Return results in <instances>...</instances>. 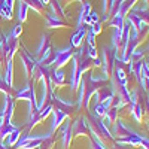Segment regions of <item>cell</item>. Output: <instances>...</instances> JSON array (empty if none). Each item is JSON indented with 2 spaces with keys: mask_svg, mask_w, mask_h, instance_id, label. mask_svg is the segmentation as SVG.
<instances>
[{
  "mask_svg": "<svg viewBox=\"0 0 149 149\" xmlns=\"http://www.w3.org/2000/svg\"><path fill=\"white\" fill-rule=\"evenodd\" d=\"M49 134H52V133H49ZM49 134H21V137L18 139V142L15 143L14 148L17 149H34V148H39L42 145V142L48 137Z\"/></svg>",
  "mask_w": 149,
  "mask_h": 149,
  "instance_id": "obj_1",
  "label": "cell"
},
{
  "mask_svg": "<svg viewBox=\"0 0 149 149\" xmlns=\"http://www.w3.org/2000/svg\"><path fill=\"white\" fill-rule=\"evenodd\" d=\"M116 52L110 48V45H104L102 49V72L106 78H109L112 72L115 69V60H116Z\"/></svg>",
  "mask_w": 149,
  "mask_h": 149,
  "instance_id": "obj_2",
  "label": "cell"
},
{
  "mask_svg": "<svg viewBox=\"0 0 149 149\" xmlns=\"http://www.w3.org/2000/svg\"><path fill=\"white\" fill-rule=\"evenodd\" d=\"M73 46L69 45L67 48L61 49V51H55V60H54V64H52V70H58L61 69L66 63H69V60L73 58Z\"/></svg>",
  "mask_w": 149,
  "mask_h": 149,
  "instance_id": "obj_3",
  "label": "cell"
},
{
  "mask_svg": "<svg viewBox=\"0 0 149 149\" xmlns=\"http://www.w3.org/2000/svg\"><path fill=\"white\" fill-rule=\"evenodd\" d=\"M112 136L118 140V139H124V137H127V136H130L133 133V130H130L127 125H125V122H122L121 119H116L113 122V127H112Z\"/></svg>",
  "mask_w": 149,
  "mask_h": 149,
  "instance_id": "obj_4",
  "label": "cell"
},
{
  "mask_svg": "<svg viewBox=\"0 0 149 149\" xmlns=\"http://www.w3.org/2000/svg\"><path fill=\"white\" fill-rule=\"evenodd\" d=\"M90 133V122L86 121V118L81 116L72 124V134L73 136H85Z\"/></svg>",
  "mask_w": 149,
  "mask_h": 149,
  "instance_id": "obj_5",
  "label": "cell"
},
{
  "mask_svg": "<svg viewBox=\"0 0 149 149\" xmlns=\"http://www.w3.org/2000/svg\"><path fill=\"white\" fill-rule=\"evenodd\" d=\"M52 125H51V133H55L57 131V128L63 124L66 119H67V112H64V110H61V109H54L52 110Z\"/></svg>",
  "mask_w": 149,
  "mask_h": 149,
  "instance_id": "obj_6",
  "label": "cell"
},
{
  "mask_svg": "<svg viewBox=\"0 0 149 149\" xmlns=\"http://www.w3.org/2000/svg\"><path fill=\"white\" fill-rule=\"evenodd\" d=\"M60 137H61V142H63V148L67 149L70 146V142H72V137H73V134H72V124L70 121H67L63 127H61V131H60Z\"/></svg>",
  "mask_w": 149,
  "mask_h": 149,
  "instance_id": "obj_7",
  "label": "cell"
},
{
  "mask_svg": "<svg viewBox=\"0 0 149 149\" xmlns=\"http://www.w3.org/2000/svg\"><path fill=\"white\" fill-rule=\"evenodd\" d=\"M86 29L88 27H81V29H76V31L73 33L72 39H70V45L73 48H79L84 45V40H85V36H86Z\"/></svg>",
  "mask_w": 149,
  "mask_h": 149,
  "instance_id": "obj_8",
  "label": "cell"
},
{
  "mask_svg": "<svg viewBox=\"0 0 149 149\" xmlns=\"http://www.w3.org/2000/svg\"><path fill=\"white\" fill-rule=\"evenodd\" d=\"M45 26L51 27V29H54V27H66V22L61 18L55 17L52 12H45Z\"/></svg>",
  "mask_w": 149,
  "mask_h": 149,
  "instance_id": "obj_9",
  "label": "cell"
},
{
  "mask_svg": "<svg viewBox=\"0 0 149 149\" xmlns=\"http://www.w3.org/2000/svg\"><path fill=\"white\" fill-rule=\"evenodd\" d=\"M91 12V5L88 2H84L82 6H81V10H79V15H78V21H76V29H81V27H85L84 26V21L85 18L88 17V14Z\"/></svg>",
  "mask_w": 149,
  "mask_h": 149,
  "instance_id": "obj_10",
  "label": "cell"
},
{
  "mask_svg": "<svg viewBox=\"0 0 149 149\" xmlns=\"http://www.w3.org/2000/svg\"><path fill=\"white\" fill-rule=\"evenodd\" d=\"M5 82L10 86H14V61H12V58L6 60V72H5Z\"/></svg>",
  "mask_w": 149,
  "mask_h": 149,
  "instance_id": "obj_11",
  "label": "cell"
},
{
  "mask_svg": "<svg viewBox=\"0 0 149 149\" xmlns=\"http://www.w3.org/2000/svg\"><path fill=\"white\" fill-rule=\"evenodd\" d=\"M64 79H66V74H64V72L61 70V69L51 72V82H52L54 85L63 86V85H64Z\"/></svg>",
  "mask_w": 149,
  "mask_h": 149,
  "instance_id": "obj_12",
  "label": "cell"
},
{
  "mask_svg": "<svg viewBox=\"0 0 149 149\" xmlns=\"http://www.w3.org/2000/svg\"><path fill=\"white\" fill-rule=\"evenodd\" d=\"M19 137H21V130H19V128H15V130L12 131L8 137L3 140V143H5L6 146H15V143L18 142Z\"/></svg>",
  "mask_w": 149,
  "mask_h": 149,
  "instance_id": "obj_13",
  "label": "cell"
},
{
  "mask_svg": "<svg viewBox=\"0 0 149 149\" xmlns=\"http://www.w3.org/2000/svg\"><path fill=\"white\" fill-rule=\"evenodd\" d=\"M29 6L26 5V3H24L22 2V0H18V21L19 22H24V21H26L27 19V12H29Z\"/></svg>",
  "mask_w": 149,
  "mask_h": 149,
  "instance_id": "obj_14",
  "label": "cell"
},
{
  "mask_svg": "<svg viewBox=\"0 0 149 149\" xmlns=\"http://www.w3.org/2000/svg\"><path fill=\"white\" fill-rule=\"evenodd\" d=\"M130 112H131V115H133V118L136 119V121H142V118H143V104L139 102V103H136L134 106H131L130 107Z\"/></svg>",
  "mask_w": 149,
  "mask_h": 149,
  "instance_id": "obj_15",
  "label": "cell"
},
{
  "mask_svg": "<svg viewBox=\"0 0 149 149\" xmlns=\"http://www.w3.org/2000/svg\"><path fill=\"white\" fill-rule=\"evenodd\" d=\"M49 5H51L52 14H54L55 17H58V18L63 19V17H64V9H63V6L60 5L58 0H49Z\"/></svg>",
  "mask_w": 149,
  "mask_h": 149,
  "instance_id": "obj_16",
  "label": "cell"
},
{
  "mask_svg": "<svg viewBox=\"0 0 149 149\" xmlns=\"http://www.w3.org/2000/svg\"><path fill=\"white\" fill-rule=\"evenodd\" d=\"M24 3H26L29 8H33L36 12H42L43 10V3H42V0H22Z\"/></svg>",
  "mask_w": 149,
  "mask_h": 149,
  "instance_id": "obj_17",
  "label": "cell"
},
{
  "mask_svg": "<svg viewBox=\"0 0 149 149\" xmlns=\"http://www.w3.org/2000/svg\"><path fill=\"white\" fill-rule=\"evenodd\" d=\"M90 136H91V140H90V142H91V149H107V148L104 146V143H103L100 139H97L94 134L90 133Z\"/></svg>",
  "mask_w": 149,
  "mask_h": 149,
  "instance_id": "obj_18",
  "label": "cell"
},
{
  "mask_svg": "<svg viewBox=\"0 0 149 149\" xmlns=\"http://www.w3.org/2000/svg\"><path fill=\"white\" fill-rule=\"evenodd\" d=\"M145 55V49H136V51L131 54V58H130V63L134 64V63H137V61H142Z\"/></svg>",
  "mask_w": 149,
  "mask_h": 149,
  "instance_id": "obj_19",
  "label": "cell"
},
{
  "mask_svg": "<svg viewBox=\"0 0 149 149\" xmlns=\"http://www.w3.org/2000/svg\"><path fill=\"white\" fill-rule=\"evenodd\" d=\"M85 40H86V45H94V46H95V33L93 31V29H91V27L86 29Z\"/></svg>",
  "mask_w": 149,
  "mask_h": 149,
  "instance_id": "obj_20",
  "label": "cell"
},
{
  "mask_svg": "<svg viewBox=\"0 0 149 149\" xmlns=\"http://www.w3.org/2000/svg\"><path fill=\"white\" fill-rule=\"evenodd\" d=\"M21 33H22V26H21V24H17V26L12 29V31H10L8 36H9V37H14V39H18Z\"/></svg>",
  "mask_w": 149,
  "mask_h": 149,
  "instance_id": "obj_21",
  "label": "cell"
},
{
  "mask_svg": "<svg viewBox=\"0 0 149 149\" xmlns=\"http://www.w3.org/2000/svg\"><path fill=\"white\" fill-rule=\"evenodd\" d=\"M90 27L93 29V31L95 33V36L98 33H102V22H95V24H93V26H90Z\"/></svg>",
  "mask_w": 149,
  "mask_h": 149,
  "instance_id": "obj_22",
  "label": "cell"
},
{
  "mask_svg": "<svg viewBox=\"0 0 149 149\" xmlns=\"http://www.w3.org/2000/svg\"><path fill=\"white\" fill-rule=\"evenodd\" d=\"M142 146L145 149H149V139L148 137H143V136H142Z\"/></svg>",
  "mask_w": 149,
  "mask_h": 149,
  "instance_id": "obj_23",
  "label": "cell"
},
{
  "mask_svg": "<svg viewBox=\"0 0 149 149\" xmlns=\"http://www.w3.org/2000/svg\"><path fill=\"white\" fill-rule=\"evenodd\" d=\"M0 149H9V148H8V146H6V145L2 142V140H0Z\"/></svg>",
  "mask_w": 149,
  "mask_h": 149,
  "instance_id": "obj_24",
  "label": "cell"
},
{
  "mask_svg": "<svg viewBox=\"0 0 149 149\" xmlns=\"http://www.w3.org/2000/svg\"><path fill=\"white\" fill-rule=\"evenodd\" d=\"M3 116H5V112H3V109L0 110V119H3Z\"/></svg>",
  "mask_w": 149,
  "mask_h": 149,
  "instance_id": "obj_25",
  "label": "cell"
},
{
  "mask_svg": "<svg viewBox=\"0 0 149 149\" xmlns=\"http://www.w3.org/2000/svg\"><path fill=\"white\" fill-rule=\"evenodd\" d=\"M76 2H84V0H76Z\"/></svg>",
  "mask_w": 149,
  "mask_h": 149,
  "instance_id": "obj_26",
  "label": "cell"
},
{
  "mask_svg": "<svg viewBox=\"0 0 149 149\" xmlns=\"http://www.w3.org/2000/svg\"><path fill=\"white\" fill-rule=\"evenodd\" d=\"M145 51H149V48H148V49H145Z\"/></svg>",
  "mask_w": 149,
  "mask_h": 149,
  "instance_id": "obj_27",
  "label": "cell"
},
{
  "mask_svg": "<svg viewBox=\"0 0 149 149\" xmlns=\"http://www.w3.org/2000/svg\"><path fill=\"white\" fill-rule=\"evenodd\" d=\"M34 149H40V148H34Z\"/></svg>",
  "mask_w": 149,
  "mask_h": 149,
  "instance_id": "obj_28",
  "label": "cell"
},
{
  "mask_svg": "<svg viewBox=\"0 0 149 149\" xmlns=\"http://www.w3.org/2000/svg\"><path fill=\"white\" fill-rule=\"evenodd\" d=\"M148 128H149V124H148Z\"/></svg>",
  "mask_w": 149,
  "mask_h": 149,
  "instance_id": "obj_29",
  "label": "cell"
}]
</instances>
